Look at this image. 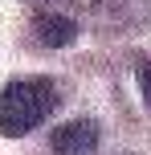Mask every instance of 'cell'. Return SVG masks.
<instances>
[{
  "label": "cell",
  "mask_w": 151,
  "mask_h": 155,
  "mask_svg": "<svg viewBox=\"0 0 151 155\" xmlns=\"http://www.w3.org/2000/svg\"><path fill=\"white\" fill-rule=\"evenodd\" d=\"M61 106V86L53 78H16L0 90V135L21 139Z\"/></svg>",
  "instance_id": "6da1fadb"
},
{
  "label": "cell",
  "mask_w": 151,
  "mask_h": 155,
  "mask_svg": "<svg viewBox=\"0 0 151 155\" xmlns=\"http://www.w3.org/2000/svg\"><path fill=\"white\" fill-rule=\"evenodd\" d=\"M98 139H102V131H98L94 118H74V123H61L49 135V147L57 155H94Z\"/></svg>",
  "instance_id": "7a4b0ae2"
},
{
  "label": "cell",
  "mask_w": 151,
  "mask_h": 155,
  "mask_svg": "<svg viewBox=\"0 0 151 155\" xmlns=\"http://www.w3.org/2000/svg\"><path fill=\"white\" fill-rule=\"evenodd\" d=\"M37 37L45 41V45L61 49V45H70V41L78 37V25H74L65 12H41L37 16Z\"/></svg>",
  "instance_id": "3957f363"
},
{
  "label": "cell",
  "mask_w": 151,
  "mask_h": 155,
  "mask_svg": "<svg viewBox=\"0 0 151 155\" xmlns=\"http://www.w3.org/2000/svg\"><path fill=\"white\" fill-rule=\"evenodd\" d=\"M139 90H143V98H147V106H151V57L139 61Z\"/></svg>",
  "instance_id": "277c9868"
}]
</instances>
